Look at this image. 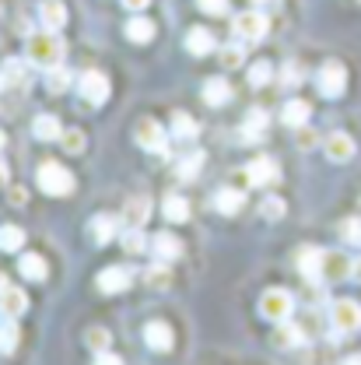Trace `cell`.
Listing matches in <instances>:
<instances>
[{"mask_svg":"<svg viewBox=\"0 0 361 365\" xmlns=\"http://www.w3.org/2000/svg\"><path fill=\"white\" fill-rule=\"evenodd\" d=\"M25 56L32 60V67H60L63 63V56H67V43H63V36L60 32H39V36H32L28 43H25Z\"/></svg>","mask_w":361,"mask_h":365,"instance_id":"obj_1","label":"cell"},{"mask_svg":"<svg viewBox=\"0 0 361 365\" xmlns=\"http://www.w3.org/2000/svg\"><path fill=\"white\" fill-rule=\"evenodd\" d=\"M36 182H39V190L46 197H67L74 190V173L63 169L60 162H43L39 173H36Z\"/></svg>","mask_w":361,"mask_h":365,"instance_id":"obj_2","label":"cell"},{"mask_svg":"<svg viewBox=\"0 0 361 365\" xmlns=\"http://www.w3.org/2000/svg\"><path fill=\"white\" fill-rule=\"evenodd\" d=\"M231 29H235V36L242 39V43H263L267 39V29H271V21H267V14L260 11V7H249V11H242V14H235V21H231Z\"/></svg>","mask_w":361,"mask_h":365,"instance_id":"obj_3","label":"cell"},{"mask_svg":"<svg viewBox=\"0 0 361 365\" xmlns=\"http://www.w3.org/2000/svg\"><path fill=\"white\" fill-rule=\"evenodd\" d=\"M291 309H295V299H291V292H284V288H267V292L260 295V317L271 319V323L291 319Z\"/></svg>","mask_w":361,"mask_h":365,"instance_id":"obj_4","label":"cell"},{"mask_svg":"<svg viewBox=\"0 0 361 365\" xmlns=\"http://www.w3.org/2000/svg\"><path fill=\"white\" fill-rule=\"evenodd\" d=\"M316 85H319V91H323L326 98H340L344 88H347V67H344L340 60H326V63L319 67Z\"/></svg>","mask_w":361,"mask_h":365,"instance_id":"obj_5","label":"cell"},{"mask_svg":"<svg viewBox=\"0 0 361 365\" xmlns=\"http://www.w3.org/2000/svg\"><path fill=\"white\" fill-rule=\"evenodd\" d=\"M330 323H333L337 334H355V330L361 327V306L355 302V299H340V302H333Z\"/></svg>","mask_w":361,"mask_h":365,"instance_id":"obj_6","label":"cell"},{"mask_svg":"<svg viewBox=\"0 0 361 365\" xmlns=\"http://www.w3.org/2000/svg\"><path fill=\"white\" fill-rule=\"evenodd\" d=\"M134 137H137V144H140L144 151H165V140H169V134H165V127H162L158 120H151V116L137 120Z\"/></svg>","mask_w":361,"mask_h":365,"instance_id":"obj_7","label":"cell"},{"mask_svg":"<svg viewBox=\"0 0 361 365\" xmlns=\"http://www.w3.org/2000/svg\"><path fill=\"white\" fill-rule=\"evenodd\" d=\"M78 88H81V98H85L88 106H102V102L109 98V78H105L102 71H85L81 81H78Z\"/></svg>","mask_w":361,"mask_h":365,"instance_id":"obj_8","label":"cell"},{"mask_svg":"<svg viewBox=\"0 0 361 365\" xmlns=\"http://www.w3.org/2000/svg\"><path fill=\"white\" fill-rule=\"evenodd\" d=\"M0 78H4V85H11V88H25V85H28V78H32V60H21V56L4 60Z\"/></svg>","mask_w":361,"mask_h":365,"instance_id":"obj_9","label":"cell"},{"mask_svg":"<svg viewBox=\"0 0 361 365\" xmlns=\"http://www.w3.org/2000/svg\"><path fill=\"white\" fill-rule=\"evenodd\" d=\"M151 250H155V257H158L162 264H176L182 257V239L172 235V232H158V235L151 239Z\"/></svg>","mask_w":361,"mask_h":365,"instance_id":"obj_10","label":"cell"},{"mask_svg":"<svg viewBox=\"0 0 361 365\" xmlns=\"http://www.w3.org/2000/svg\"><path fill=\"white\" fill-rule=\"evenodd\" d=\"M277 176H281V173H277V162L267 158V155H263V158H253V162L246 165V180L253 182V186H271V182H277Z\"/></svg>","mask_w":361,"mask_h":365,"instance_id":"obj_11","label":"cell"},{"mask_svg":"<svg viewBox=\"0 0 361 365\" xmlns=\"http://www.w3.org/2000/svg\"><path fill=\"white\" fill-rule=\"evenodd\" d=\"M323 260H326V250H316V246H305L298 250V271L305 281H323Z\"/></svg>","mask_w":361,"mask_h":365,"instance_id":"obj_12","label":"cell"},{"mask_svg":"<svg viewBox=\"0 0 361 365\" xmlns=\"http://www.w3.org/2000/svg\"><path fill=\"white\" fill-rule=\"evenodd\" d=\"M144 344H147L151 351H169V348H172V327H169L165 319H151V323L144 327Z\"/></svg>","mask_w":361,"mask_h":365,"instance_id":"obj_13","label":"cell"},{"mask_svg":"<svg viewBox=\"0 0 361 365\" xmlns=\"http://www.w3.org/2000/svg\"><path fill=\"white\" fill-rule=\"evenodd\" d=\"M323 151L330 162H351L355 158V137L351 134H330L323 140Z\"/></svg>","mask_w":361,"mask_h":365,"instance_id":"obj_14","label":"cell"},{"mask_svg":"<svg viewBox=\"0 0 361 365\" xmlns=\"http://www.w3.org/2000/svg\"><path fill=\"white\" fill-rule=\"evenodd\" d=\"M130 288V271L127 267H105L98 274V292L102 295H120Z\"/></svg>","mask_w":361,"mask_h":365,"instance_id":"obj_15","label":"cell"},{"mask_svg":"<svg viewBox=\"0 0 361 365\" xmlns=\"http://www.w3.org/2000/svg\"><path fill=\"white\" fill-rule=\"evenodd\" d=\"M147 218H151V200L147 197H130L127 200V207H123V225L127 228H144L147 225Z\"/></svg>","mask_w":361,"mask_h":365,"instance_id":"obj_16","label":"cell"},{"mask_svg":"<svg viewBox=\"0 0 361 365\" xmlns=\"http://www.w3.org/2000/svg\"><path fill=\"white\" fill-rule=\"evenodd\" d=\"M28 309V299H25V292L21 288H4L0 292V317H7V319H18L21 313Z\"/></svg>","mask_w":361,"mask_h":365,"instance_id":"obj_17","label":"cell"},{"mask_svg":"<svg viewBox=\"0 0 361 365\" xmlns=\"http://www.w3.org/2000/svg\"><path fill=\"white\" fill-rule=\"evenodd\" d=\"M39 21H43V29H49V32L63 29V25H67V7H63V0H43V4H39Z\"/></svg>","mask_w":361,"mask_h":365,"instance_id":"obj_18","label":"cell"},{"mask_svg":"<svg viewBox=\"0 0 361 365\" xmlns=\"http://www.w3.org/2000/svg\"><path fill=\"white\" fill-rule=\"evenodd\" d=\"M88 232H91V239H95L98 246H105V242L116 239V218H113V215H95Z\"/></svg>","mask_w":361,"mask_h":365,"instance_id":"obj_19","label":"cell"},{"mask_svg":"<svg viewBox=\"0 0 361 365\" xmlns=\"http://www.w3.org/2000/svg\"><path fill=\"white\" fill-rule=\"evenodd\" d=\"M281 120H284V127H305L309 123V102H302V98H291V102H284V113H281Z\"/></svg>","mask_w":361,"mask_h":365,"instance_id":"obj_20","label":"cell"},{"mask_svg":"<svg viewBox=\"0 0 361 365\" xmlns=\"http://www.w3.org/2000/svg\"><path fill=\"white\" fill-rule=\"evenodd\" d=\"M18 271H21V277H28V281H46L49 267H46V260L39 257V253H21Z\"/></svg>","mask_w":361,"mask_h":365,"instance_id":"obj_21","label":"cell"},{"mask_svg":"<svg viewBox=\"0 0 361 365\" xmlns=\"http://www.w3.org/2000/svg\"><path fill=\"white\" fill-rule=\"evenodd\" d=\"M271 344H273V348H281V351H288V348H298V344H302V330H298V327H291V323L284 319V323L273 330Z\"/></svg>","mask_w":361,"mask_h":365,"instance_id":"obj_22","label":"cell"},{"mask_svg":"<svg viewBox=\"0 0 361 365\" xmlns=\"http://www.w3.org/2000/svg\"><path fill=\"white\" fill-rule=\"evenodd\" d=\"M204 102L207 106H225V102H231V85H228L225 78H211L204 85Z\"/></svg>","mask_w":361,"mask_h":365,"instance_id":"obj_23","label":"cell"},{"mask_svg":"<svg viewBox=\"0 0 361 365\" xmlns=\"http://www.w3.org/2000/svg\"><path fill=\"white\" fill-rule=\"evenodd\" d=\"M32 134H36V140H60V120L56 116H49V113H43V116H36L32 120Z\"/></svg>","mask_w":361,"mask_h":365,"instance_id":"obj_24","label":"cell"},{"mask_svg":"<svg viewBox=\"0 0 361 365\" xmlns=\"http://www.w3.org/2000/svg\"><path fill=\"white\" fill-rule=\"evenodd\" d=\"M267 113L263 109H253L249 116H246V123H242V144H249V140H256V137H263V130H267Z\"/></svg>","mask_w":361,"mask_h":365,"instance_id":"obj_25","label":"cell"},{"mask_svg":"<svg viewBox=\"0 0 361 365\" xmlns=\"http://www.w3.org/2000/svg\"><path fill=\"white\" fill-rule=\"evenodd\" d=\"M186 49H189L193 56H207V53L214 49V36H211L207 29H189V36H186Z\"/></svg>","mask_w":361,"mask_h":365,"instance_id":"obj_26","label":"cell"},{"mask_svg":"<svg viewBox=\"0 0 361 365\" xmlns=\"http://www.w3.org/2000/svg\"><path fill=\"white\" fill-rule=\"evenodd\" d=\"M197 120L189 113H172V140H193L197 137Z\"/></svg>","mask_w":361,"mask_h":365,"instance_id":"obj_27","label":"cell"},{"mask_svg":"<svg viewBox=\"0 0 361 365\" xmlns=\"http://www.w3.org/2000/svg\"><path fill=\"white\" fill-rule=\"evenodd\" d=\"M127 39H130V43H151V39H155V21L130 18V21H127Z\"/></svg>","mask_w":361,"mask_h":365,"instance_id":"obj_28","label":"cell"},{"mask_svg":"<svg viewBox=\"0 0 361 365\" xmlns=\"http://www.w3.org/2000/svg\"><path fill=\"white\" fill-rule=\"evenodd\" d=\"M162 211H165V218H169V222H176V225L189 218V204H186V197H179V193H169V197H165V204H162Z\"/></svg>","mask_w":361,"mask_h":365,"instance_id":"obj_29","label":"cell"},{"mask_svg":"<svg viewBox=\"0 0 361 365\" xmlns=\"http://www.w3.org/2000/svg\"><path fill=\"white\" fill-rule=\"evenodd\" d=\"M70 81H74V78H70V71H67L63 63H60V67H49V71H46V88L53 91V95H63V91L70 88Z\"/></svg>","mask_w":361,"mask_h":365,"instance_id":"obj_30","label":"cell"},{"mask_svg":"<svg viewBox=\"0 0 361 365\" xmlns=\"http://www.w3.org/2000/svg\"><path fill=\"white\" fill-rule=\"evenodd\" d=\"M242 204H246V197H242L239 190H221V193L214 197V207H218L221 215H239Z\"/></svg>","mask_w":361,"mask_h":365,"instance_id":"obj_31","label":"cell"},{"mask_svg":"<svg viewBox=\"0 0 361 365\" xmlns=\"http://www.w3.org/2000/svg\"><path fill=\"white\" fill-rule=\"evenodd\" d=\"M25 246V232L18 225H0V250L4 253H18Z\"/></svg>","mask_w":361,"mask_h":365,"instance_id":"obj_32","label":"cell"},{"mask_svg":"<svg viewBox=\"0 0 361 365\" xmlns=\"http://www.w3.org/2000/svg\"><path fill=\"white\" fill-rule=\"evenodd\" d=\"M18 348V327H14V319L0 317V355H11Z\"/></svg>","mask_w":361,"mask_h":365,"instance_id":"obj_33","label":"cell"},{"mask_svg":"<svg viewBox=\"0 0 361 365\" xmlns=\"http://www.w3.org/2000/svg\"><path fill=\"white\" fill-rule=\"evenodd\" d=\"M344 274H351V264H347L344 257H337V253H326V260H323V277H344Z\"/></svg>","mask_w":361,"mask_h":365,"instance_id":"obj_34","label":"cell"},{"mask_svg":"<svg viewBox=\"0 0 361 365\" xmlns=\"http://www.w3.org/2000/svg\"><path fill=\"white\" fill-rule=\"evenodd\" d=\"M271 74H273L271 63H267V60H256V63L249 67V85H253V88H263V85H271Z\"/></svg>","mask_w":361,"mask_h":365,"instance_id":"obj_35","label":"cell"},{"mask_svg":"<svg viewBox=\"0 0 361 365\" xmlns=\"http://www.w3.org/2000/svg\"><path fill=\"white\" fill-rule=\"evenodd\" d=\"M284 197H267L263 204H260V215L267 218V222H277V218H284Z\"/></svg>","mask_w":361,"mask_h":365,"instance_id":"obj_36","label":"cell"},{"mask_svg":"<svg viewBox=\"0 0 361 365\" xmlns=\"http://www.w3.org/2000/svg\"><path fill=\"white\" fill-rule=\"evenodd\" d=\"M144 281L151 284V288H169V281H172V274L165 264H158V267H147L144 271Z\"/></svg>","mask_w":361,"mask_h":365,"instance_id":"obj_37","label":"cell"},{"mask_svg":"<svg viewBox=\"0 0 361 365\" xmlns=\"http://www.w3.org/2000/svg\"><path fill=\"white\" fill-rule=\"evenodd\" d=\"M200 165H204V151H193L189 158H182L179 162V180H193V176L200 173Z\"/></svg>","mask_w":361,"mask_h":365,"instance_id":"obj_38","label":"cell"},{"mask_svg":"<svg viewBox=\"0 0 361 365\" xmlns=\"http://www.w3.org/2000/svg\"><path fill=\"white\" fill-rule=\"evenodd\" d=\"M60 144H63V151L81 155V151H85V134H81V130H63V134H60Z\"/></svg>","mask_w":361,"mask_h":365,"instance_id":"obj_39","label":"cell"},{"mask_svg":"<svg viewBox=\"0 0 361 365\" xmlns=\"http://www.w3.org/2000/svg\"><path fill=\"white\" fill-rule=\"evenodd\" d=\"M340 239L351 242V246H361V218H347V222L340 225Z\"/></svg>","mask_w":361,"mask_h":365,"instance_id":"obj_40","label":"cell"},{"mask_svg":"<svg viewBox=\"0 0 361 365\" xmlns=\"http://www.w3.org/2000/svg\"><path fill=\"white\" fill-rule=\"evenodd\" d=\"M123 250L127 253H144V232L140 228H127V235H123Z\"/></svg>","mask_w":361,"mask_h":365,"instance_id":"obj_41","label":"cell"},{"mask_svg":"<svg viewBox=\"0 0 361 365\" xmlns=\"http://www.w3.org/2000/svg\"><path fill=\"white\" fill-rule=\"evenodd\" d=\"M85 337H88V348H95V351H105L109 348V330L105 327H91Z\"/></svg>","mask_w":361,"mask_h":365,"instance_id":"obj_42","label":"cell"},{"mask_svg":"<svg viewBox=\"0 0 361 365\" xmlns=\"http://www.w3.org/2000/svg\"><path fill=\"white\" fill-rule=\"evenodd\" d=\"M242 56H246V53H242V46H225V49H221V63H225L228 71L242 67Z\"/></svg>","mask_w":361,"mask_h":365,"instance_id":"obj_43","label":"cell"},{"mask_svg":"<svg viewBox=\"0 0 361 365\" xmlns=\"http://www.w3.org/2000/svg\"><path fill=\"white\" fill-rule=\"evenodd\" d=\"M281 81H284V88H295V85L302 81V71H298V63H284V67H281Z\"/></svg>","mask_w":361,"mask_h":365,"instance_id":"obj_44","label":"cell"},{"mask_svg":"<svg viewBox=\"0 0 361 365\" xmlns=\"http://www.w3.org/2000/svg\"><path fill=\"white\" fill-rule=\"evenodd\" d=\"M295 144H298L302 151H309V148H316V144H319L316 130H309V127H298V137H295Z\"/></svg>","mask_w":361,"mask_h":365,"instance_id":"obj_45","label":"cell"},{"mask_svg":"<svg viewBox=\"0 0 361 365\" xmlns=\"http://www.w3.org/2000/svg\"><path fill=\"white\" fill-rule=\"evenodd\" d=\"M197 7H200L204 14H225L228 0H197Z\"/></svg>","mask_w":361,"mask_h":365,"instance_id":"obj_46","label":"cell"},{"mask_svg":"<svg viewBox=\"0 0 361 365\" xmlns=\"http://www.w3.org/2000/svg\"><path fill=\"white\" fill-rule=\"evenodd\" d=\"M95 365H123V359L113 355V351H98V355H95Z\"/></svg>","mask_w":361,"mask_h":365,"instance_id":"obj_47","label":"cell"},{"mask_svg":"<svg viewBox=\"0 0 361 365\" xmlns=\"http://www.w3.org/2000/svg\"><path fill=\"white\" fill-rule=\"evenodd\" d=\"M147 4H151V0H123L127 11H147Z\"/></svg>","mask_w":361,"mask_h":365,"instance_id":"obj_48","label":"cell"},{"mask_svg":"<svg viewBox=\"0 0 361 365\" xmlns=\"http://www.w3.org/2000/svg\"><path fill=\"white\" fill-rule=\"evenodd\" d=\"M11 204H14V207H21V204H25V190H21V186H14V190H11Z\"/></svg>","mask_w":361,"mask_h":365,"instance_id":"obj_49","label":"cell"},{"mask_svg":"<svg viewBox=\"0 0 361 365\" xmlns=\"http://www.w3.org/2000/svg\"><path fill=\"white\" fill-rule=\"evenodd\" d=\"M351 277H355V281H361V257L351 264Z\"/></svg>","mask_w":361,"mask_h":365,"instance_id":"obj_50","label":"cell"},{"mask_svg":"<svg viewBox=\"0 0 361 365\" xmlns=\"http://www.w3.org/2000/svg\"><path fill=\"white\" fill-rule=\"evenodd\" d=\"M340 365H361V355H347V359H344Z\"/></svg>","mask_w":361,"mask_h":365,"instance_id":"obj_51","label":"cell"},{"mask_svg":"<svg viewBox=\"0 0 361 365\" xmlns=\"http://www.w3.org/2000/svg\"><path fill=\"white\" fill-rule=\"evenodd\" d=\"M4 182H7V165L0 162V186H4Z\"/></svg>","mask_w":361,"mask_h":365,"instance_id":"obj_52","label":"cell"},{"mask_svg":"<svg viewBox=\"0 0 361 365\" xmlns=\"http://www.w3.org/2000/svg\"><path fill=\"white\" fill-rule=\"evenodd\" d=\"M256 4H260V7H277L281 0H256Z\"/></svg>","mask_w":361,"mask_h":365,"instance_id":"obj_53","label":"cell"},{"mask_svg":"<svg viewBox=\"0 0 361 365\" xmlns=\"http://www.w3.org/2000/svg\"><path fill=\"white\" fill-rule=\"evenodd\" d=\"M4 288H7V277H4V274H0V292H4Z\"/></svg>","mask_w":361,"mask_h":365,"instance_id":"obj_54","label":"cell"},{"mask_svg":"<svg viewBox=\"0 0 361 365\" xmlns=\"http://www.w3.org/2000/svg\"><path fill=\"white\" fill-rule=\"evenodd\" d=\"M0 148H4V130H0Z\"/></svg>","mask_w":361,"mask_h":365,"instance_id":"obj_55","label":"cell"},{"mask_svg":"<svg viewBox=\"0 0 361 365\" xmlns=\"http://www.w3.org/2000/svg\"><path fill=\"white\" fill-rule=\"evenodd\" d=\"M0 85H4V78H0Z\"/></svg>","mask_w":361,"mask_h":365,"instance_id":"obj_56","label":"cell"}]
</instances>
